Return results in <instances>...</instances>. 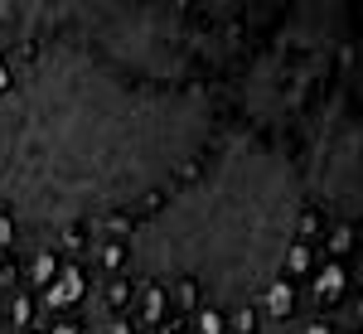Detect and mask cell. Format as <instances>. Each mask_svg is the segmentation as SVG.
Masks as SVG:
<instances>
[{
  "mask_svg": "<svg viewBox=\"0 0 363 334\" xmlns=\"http://www.w3.org/2000/svg\"><path fill=\"white\" fill-rule=\"evenodd\" d=\"M29 325H34V296H29V291H15V296H10V320H5V330L25 334Z\"/></svg>",
  "mask_w": 363,
  "mask_h": 334,
  "instance_id": "8fae6325",
  "label": "cell"
},
{
  "mask_svg": "<svg viewBox=\"0 0 363 334\" xmlns=\"http://www.w3.org/2000/svg\"><path fill=\"white\" fill-rule=\"evenodd\" d=\"M315 272V247H310V238H291L286 252H281V277L296 281V277H310Z\"/></svg>",
  "mask_w": 363,
  "mask_h": 334,
  "instance_id": "ba28073f",
  "label": "cell"
},
{
  "mask_svg": "<svg viewBox=\"0 0 363 334\" xmlns=\"http://www.w3.org/2000/svg\"><path fill=\"white\" fill-rule=\"evenodd\" d=\"M10 243H15V218L0 213V247H10Z\"/></svg>",
  "mask_w": 363,
  "mask_h": 334,
  "instance_id": "2e32d148",
  "label": "cell"
},
{
  "mask_svg": "<svg viewBox=\"0 0 363 334\" xmlns=\"http://www.w3.org/2000/svg\"><path fill=\"white\" fill-rule=\"evenodd\" d=\"M194 334H228V310L223 306H199L194 310Z\"/></svg>",
  "mask_w": 363,
  "mask_h": 334,
  "instance_id": "7c38bea8",
  "label": "cell"
},
{
  "mask_svg": "<svg viewBox=\"0 0 363 334\" xmlns=\"http://www.w3.org/2000/svg\"><path fill=\"white\" fill-rule=\"evenodd\" d=\"M296 301H301V296H296V281L277 277L267 291H262V296H257V306H252V310H262V315H267V330H272V325H291Z\"/></svg>",
  "mask_w": 363,
  "mask_h": 334,
  "instance_id": "8992f818",
  "label": "cell"
},
{
  "mask_svg": "<svg viewBox=\"0 0 363 334\" xmlns=\"http://www.w3.org/2000/svg\"><path fill=\"white\" fill-rule=\"evenodd\" d=\"M344 291H349V272H344V262H325V267L310 272V301H315V306H339Z\"/></svg>",
  "mask_w": 363,
  "mask_h": 334,
  "instance_id": "52a82bcc",
  "label": "cell"
},
{
  "mask_svg": "<svg viewBox=\"0 0 363 334\" xmlns=\"http://www.w3.org/2000/svg\"><path fill=\"white\" fill-rule=\"evenodd\" d=\"M54 277H58V257H54L49 247H39L34 257H29V267H25V281L34 286V291H44Z\"/></svg>",
  "mask_w": 363,
  "mask_h": 334,
  "instance_id": "9c48e42d",
  "label": "cell"
},
{
  "mask_svg": "<svg viewBox=\"0 0 363 334\" xmlns=\"http://www.w3.org/2000/svg\"><path fill=\"white\" fill-rule=\"evenodd\" d=\"M325 252H330V262H339L344 252H354V223H335L330 238H325Z\"/></svg>",
  "mask_w": 363,
  "mask_h": 334,
  "instance_id": "4fadbf2b",
  "label": "cell"
},
{
  "mask_svg": "<svg viewBox=\"0 0 363 334\" xmlns=\"http://www.w3.org/2000/svg\"><path fill=\"white\" fill-rule=\"evenodd\" d=\"M306 213L301 169L272 136L238 126L184 189L126 233V262L155 286L194 281L213 301L252 306L281 277V252Z\"/></svg>",
  "mask_w": 363,
  "mask_h": 334,
  "instance_id": "7a4b0ae2",
  "label": "cell"
},
{
  "mask_svg": "<svg viewBox=\"0 0 363 334\" xmlns=\"http://www.w3.org/2000/svg\"><path fill=\"white\" fill-rule=\"evenodd\" d=\"M359 73L349 68L330 92L306 111L301 121V189L315 194L325 208H335L339 223H354L359 213Z\"/></svg>",
  "mask_w": 363,
  "mask_h": 334,
  "instance_id": "277c9868",
  "label": "cell"
},
{
  "mask_svg": "<svg viewBox=\"0 0 363 334\" xmlns=\"http://www.w3.org/2000/svg\"><path fill=\"white\" fill-rule=\"evenodd\" d=\"M10 83H15V73H10V58H0V97L10 92Z\"/></svg>",
  "mask_w": 363,
  "mask_h": 334,
  "instance_id": "e0dca14e",
  "label": "cell"
},
{
  "mask_svg": "<svg viewBox=\"0 0 363 334\" xmlns=\"http://www.w3.org/2000/svg\"><path fill=\"white\" fill-rule=\"evenodd\" d=\"M49 334H78V325H73L68 315H58V320H54V330H49Z\"/></svg>",
  "mask_w": 363,
  "mask_h": 334,
  "instance_id": "ac0fdd59",
  "label": "cell"
},
{
  "mask_svg": "<svg viewBox=\"0 0 363 334\" xmlns=\"http://www.w3.org/2000/svg\"><path fill=\"white\" fill-rule=\"evenodd\" d=\"M296 334H339V330L330 325V320H306V325H301Z\"/></svg>",
  "mask_w": 363,
  "mask_h": 334,
  "instance_id": "9a60e30c",
  "label": "cell"
},
{
  "mask_svg": "<svg viewBox=\"0 0 363 334\" xmlns=\"http://www.w3.org/2000/svg\"><path fill=\"white\" fill-rule=\"evenodd\" d=\"M136 310H140V320H145V325H160V320H165V286L145 281V286H140Z\"/></svg>",
  "mask_w": 363,
  "mask_h": 334,
  "instance_id": "30bf717a",
  "label": "cell"
},
{
  "mask_svg": "<svg viewBox=\"0 0 363 334\" xmlns=\"http://www.w3.org/2000/svg\"><path fill=\"white\" fill-rule=\"evenodd\" d=\"M0 97V213L73 228L97 213L160 204L213 140L203 83L155 87L68 39H39Z\"/></svg>",
  "mask_w": 363,
  "mask_h": 334,
  "instance_id": "6da1fadb",
  "label": "cell"
},
{
  "mask_svg": "<svg viewBox=\"0 0 363 334\" xmlns=\"http://www.w3.org/2000/svg\"><path fill=\"white\" fill-rule=\"evenodd\" d=\"M97 257H102L107 277H121V267H126V247H121V243H102V247H97Z\"/></svg>",
  "mask_w": 363,
  "mask_h": 334,
  "instance_id": "5bb4252c",
  "label": "cell"
},
{
  "mask_svg": "<svg viewBox=\"0 0 363 334\" xmlns=\"http://www.w3.org/2000/svg\"><path fill=\"white\" fill-rule=\"evenodd\" d=\"M344 58H354V44H349V10L339 0H306L281 10L272 44L252 58L238 83V107L247 111V126L257 136L301 126L315 107L325 73L344 68Z\"/></svg>",
  "mask_w": 363,
  "mask_h": 334,
  "instance_id": "3957f363",
  "label": "cell"
},
{
  "mask_svg": "<svg viewBox=\"0 0 363 334\" xmlns=\"http://www.w3.org/2000/svg\"><path fill=\"white\" fill-rule=\"evenodd\" d=\"M83 296H87V272L78 267V262H58V277L39 291V301H44L49 315H68Z\"/></svg>",
  "mask_w": 363,
  "mask_h": 334,
  "instance_id": "5b68a950",
  "label": "cell"
}]
</instances>
